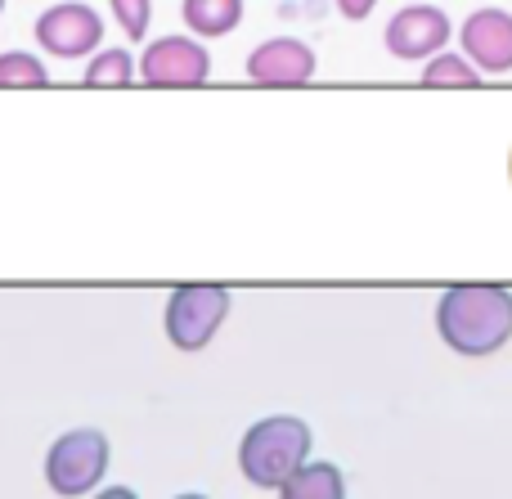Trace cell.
<instances>
[{
  "label": "cell",
  "mask_w": 512,
  "mask_h": 499,
  "mask_svg": "<svg viewBox=\"0 0 512 499\" xmlns=\"http://www.w3.org/2000/svg\"><path fill=\"white\" fill-rule=\"evenodd\" d=\"M436 329L450 351L468 360L495 356L512 338V293L504 284H454L436 302Z\"/></svg>",
  "instance_id": "cell-1"
},
{
  "label": "cell",
  "mask_w": 512,
  "mask_h": 499,
  "mask_svg": "<svg viewBox=\"0 0 512 499\" xmlns=\"http://www.w3.org/2000/svg\"><path fill=\"white\" fill-rule=\"evenodd\" d=\"M310 464V428L297 414H270L239 441V468L261 491H283Z\"/></svg>",
  "instance_id": "cell-2"
},
{
  "label": "cell",
  "mask_w": 512,
  "mask_h": 499,
  "mask_svg": "<svg viewBox=\"0 0 512 499\" xmlns=\"http://www.w3.org/2000/svg\"><path fill=\"white\" fill-rule=\"evenodd\" d=\"M108 473V437L95 428H72L45 455V482L54 495L81 499L99 486V477Z\"/></svg>",
  "instance_id": "cell-3"
},
{
  "label": "cell",
  "mask_w": 512,
  "mask_h": 499,
  "mask_svg": "<svg viewBox=\"0 0 512 499\" xmlns=\"http://www.w3.org/2000/svg\"><path fill=\"white\" fill-rule=\"evenodd\" d=\"M230 315L225 284H180L167 297V338L180 351H203Z\"/></svg>",
  "instance_id": "cell-4"
},
{
  "label": "cell",
  "mask_w": 512,
  "mask_h": 499,
  "mask_svg": "<svg viewBox=\"0 0 512 499\" xmlns=\"http://www.w3.org/2000/svg\"><path fill=\"white\" fill-rule=\"evenodd\" d=\"M140 77L149 86H207L212 54L198 36H158L140 54Z\"/></svg>",
  "instance_id": "cell-5"
},
{
  "label": "cell",
  "mask_w": 512,
  "mask_h": 499,
  "mask_svg": "<svg viewBox=\"0 0 512 499\" xmlns=\"http://www.w3.org/2000/svg\"><path fill=\"white\" fill-rule=\"evenodd\" d=\"M36 41L54 59H86L104 41V18H99V9L81 5V0H63V5H50L36 18Z\"/></svg>",
  "instance_id": "cell-6"
},
{
  "label": "cell",
  "mask_w": 512,
  "mask_h": 499,
  "mask_svg": "<svg viewBox=\"0 0 512 499\" xmlns=\"http://www.w3.org/2000/svg\"><path fill=\"white\" fill-rule=\"evenodd\" d=\"M450 36H454V27H450V14H445V9L405 5L387 23L382 41H387V50L396 54V59L414 63V59H436V54H445V41H450Z\"/></svg>",
  "instance_id": "cell-7"
},
{
  "label": "cell",
  "mask_w": 512,
  "mask_h": 499,
  "mask_svg": "<svg viewBox=\"0 0 512 499\" xmlns=\"http://www.w3.org/2000/svg\"><path fill=\"white\" fill-rule=\"evenodd\" d=\"M315 68V50L297 36H274L248 54V77L256 86H306V81H315Z\"/></svg>",
  "instance_id": "cell-8"
},
{
  "label": "cell",
  "mask_w": 512,
  "mask_h": 499,
  "mask_svg": "<svg viewBox=\"0 0 512 499\" xmlns=\"http://www.w3.org/2000/svg\"><path fill=\"white\" fill-rule=\"evenodd\" d=\"M463 54L477 63L481 72H512V14L508 9H477L463 18L459 27Z\"/></svg>",
  "instance_id": "cell-9"
},
{
  "label": "cell",
  "mask_w": 512,
  "mask_h": 499,
  "mask_svg": "<svg viewBox=\"0 0 512 499\" xmlns=\"http://www.w3.org/2000/svg\"><path fill=\"white\" fill-rule=\"evenodd\" d=\"M180 14L189 32L212 41V36H230L243 23V0H185Z\"/></svg>",
  "instance_id": "cell-10"
},
{
  "label": "cell",
  "mask_w": 512,
  "mask_h": 499,
  "mask_svg": "<svg viewBox=\"0 0 512 499\" xmlns=\"http://www.w3.org/2000/svg\"><path fill=\"white\" fill-rule=\"evenodd\" d=\"M279 499H346V477L337 464H306L279 491Z\"/></svg>",
  "instance_id": "cell-11"
},
{
  "label": "cell",
  "mask_w": 512,
  "mask_h": 499,
  "mask_svg": "<svg viewBox=\"0 0 512 499\" xmlns=\"http://www.w3.org/2000/svg\"><path fill=\"white\" fill-rule=\"evenodd\" d=\"M423 86H481V68L468 59V54H436L423 68Z\"/></svg>",
  "instance_id": "cell-12"
},
{
  "label": "cell",
  "mask_w": 512,
  "mask_h": 499,
  "mask_svg": "<svg viewBox=\"0 0 512 499\" xmlns=\"http://www.w3.org/2000/svg\"><path fill=\"white\" fill-rule=\"evenodd\" d=\"M140 63L131 59V50H99L86 63V86H131Z\"/></svg>",
  "instance_id": "cell-13"
},
{
  "label": "cell",
  "mask_w": 512,
  "mask_h": 499,
  "mask_svg": "<svg viewBox=\"0 0 512 499\" xmlns=\"http://www.w3.org/2000/svg\"><path fill=\"white\" fill-rule=\"evenodd\" d=\"M50 81V72H45V63L36 59V54L27 50H5L0 54V90H27V86H45Z\"/></svg>",
  "instance_id": "cell-14"
},
{
  "label": "cell",
  "mask_w": 512,
  "mask_h": 499,
  "mask_svg": "<svg viewBox=\"0 0 512 499\" xmlns=\"http://www.w3.org/2000/svg\"><path fill=\"white\" fill-rule=\"evenodd\" d=\"M113 5V18L122 23V32L131 41H144L149 36V23H153V0H108Z\"/></svg>",
  "instance_id": "cell-15"
},
{
  "label": "cell",
  "mask_w": 512,
  "mask_h": 499,
  "mask_svg": "<svg viewBox=\"0 0 512 499\" xmlns=\"http://www.w3.org/2000/svg\"><path fill=\"white\" fill-rule=\"evenodd\" d=\"M373 9H378V0H337V14L351 18V23H364Z\"/></svg>",
  "instance_id": "cell-16"
},
{
  "label": "cell",
  "mask_w": 512,
  "mask_h": 499,
  "mask_svg": "<svg viewBox=\"0 0 512 499\" xmlns=\"http://www.w3.org/2000/svg\"><path fill=\"white\" fill-rule=\"evenodd\" d=\"M95 499H140L135 491H126V486H108V491H99Z\"/></svg>",
  "instance_id": "cell-17"
},
{
  "label": "cell",
  "mask_w": 512,
  "mask_h": 499,
  "mask_svg": "<svg viewBox=\"0 0 512 499\" xmlns=\"http://www.w3.org/2000/svg\"><path fill=\"white\" fill-rule=\"evenodd\" d=\"M176 499H207V495H198V491H185V495H176Z\"/></svg>",
  "instance_id": "cell-18"
},
{
  "label": "cell",
  "mask_w": 512,
  "mask_h": 499,
  "mask_svg": "<svg viewBox=\"0 0 512 499\" xmlns=\"http://www.w3.org/2000/svg\"><path fill=\"white\" fill-rule=\"evenodd\" d=\"M0 14H5V0H0Z\"/></svg>",
  "instance_id": "cell-19"
},
{
  "label": "cell",
  "mask_w": 512,
  "mask_h": 499,
  "mask_svg": "<svg viewBox=\"0 0 512 499\" xmlns=\"http://www.w3.org/2000/svg\"><path fill=\"white\" fill-rule=\"evenodd\" d=\"M414 5H423V0H414Z\"/></svg>",
  "instance_id": "cell-20"
}]
</instances>
